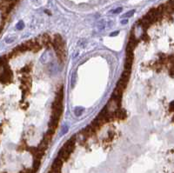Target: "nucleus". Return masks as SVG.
Listing matches in <instances>:
<instances>
[{
  "label": "nucleus",
  "instance_id": "14",
  "mask_svg": "<svg viewBox=\"0 0 174 173\" xmlns=\"http://www.w3.org/2000/svg\"><path fill=\"white\" fill-rule=\"evenodd\" d=\"M134 12H135V10L130 11L126 12L125 14H124V15H123V18H130V17H132V16H133Z\"/></svg>",
  "mask_w": 174,
  "mask_h": 173
},
{
  "label": "nucleus",
  "instance_id": "17",
  "mask_svg": "<svg viewBox=\"0 0 174 173\" xmlns=\"http://www.w3.org/2000/svg\"><path fill=\"white\" fill-rule=\"evenodd\" d=\"M148 36H147V33L146 32H144V34L142 35V37H141V39H143V40H144V41H146V40H148Z\"/></svg>",
  "mask_w": 174,
  "mask_h": 173
},
{
  "label": "nucleus",
  "instance_id": "12",
  "mask_svg": "<svg viewBox=\"0 0 174 173\" xmlns=\"http://www.w3.org/2000/svg\"><path fill=\"white\" fill-rule=\"evenodd\" d=\"M30 71H31V67L29 66V65H26V66H24V67H23V68L21 69V72H23L24 75L29 74V72H30Z\"/></svg>",
  "mask_w": 174,
  "mask_h": 173
},
{
  "label": "nucleus",
  "instance_id": "16",
  "mask_svg": "<svg viewBox=\"0 0 174 173\" xmlns=\"http://www.w3.org/2000/svg\"><path fill=\"white\" fill-rule=\"evenodd\" d=\"M122 7H119V8H117V9H115V10H113V11H111V13H114V14H117V13H119V12H121L122 11Z\"/></svg>",
  "mask_w": 174,
  "mask_h": 173
},
{
  "label": "nucleus",
  "instance_id": "1",
  "mask_svg": "<svg viewBox=\"0 0 174 173\" xmlns=\"http://www.w3.org/2000/svg\"><path fill=\"white\" fill-rule=\"evenodd\" d=\"M12 79V71L9 68V66H4V71L0 74V82L3 84L10 83Z\"/></svg>",
  "mask_w": 174,
  "mask_h": 173
},
{
  "label": "nucleus",
  "instance_id": "5",
  "mask_svg": "<svg viewBox=\"0 0 174 173\" xmlns=\"http://www.w3.org/2000/svg\"><path fill=\"white\" fill-rule=\"evenodd\" d=\"M127 116L126 111L124 109H117L114 111V118H118L119 120H124Z\"/></svg>",
  "mask_w": 174,
  "mask_h": 173
},
{
  "label": "nucleus",
  "instance_id": "10",
  "mask_svg": "<svg viewBox=\"0 0 174 173\" xmlns=\"http://www.w3.org/2000/svg\"><path fill=\"white\" fill-rule=\"evenodd\" d=\"M40 164H41V160L39 159H37V158H34V162H33V168L32 170H34L35 171H38L39 166H40Z\"/></svg>",
  "mask_w": 174,
  "mask_h": 173
},
{
  "label": "nucleus",
  "instance_id": "2",
  "mask_svg": "<svg viewBox=\"0 0 174 173\" xmlns=\"http://www.w3.org/2000/svg\"><path fill=\"white\" fill-rule=\"evenodd\" d=\"M75 145H76V137L73 136L65 143L63 148L71 154V152L73 151L74 149H75Z\"/></svg>",
  "mask_w": 174,
  "mask_h": 173
},
{
  "label": "nucleus",
  "instance_id": "6",
  "mask_svg": "<svg viewBox=\"0 0 174 173\" xmlns=\"http://www.w3.org/2000/svg\"><path fill=\"white\" fill-rule=\"evenodd\" d=\"M133 59H134L133 54L126 55L125 63V70H130V69H132V63H133Z\"/></svg>",
  "mask_w": 174,
  "mask_h": 173
},
{
  "label": "nucleus",
  "instance_id": "13",
  "mask_svg": "<svg viewBox=\"0 0 174 173\" xmlns=\"http://www.w3.org/2000/svg\"><path fill=\"white\" fill-rule=\"evenodd\" d=\"M83 112H84V109L82 107H77L75 109V115H76V116H81Z\"/></svg>",
  "mask_w": 174,
  "mask_h": 173
},
{
  "label": "nucleus",
  "instance_id": "7",
  "mask_svg": "<svg viewBox=\"0 0 174 173\" xmlns=\"http://www.w3.org/2000/svg\"><path fill=\"white\" fill-rule=\"evenodd\" d=\"M70 156H71V153L68 152L66 150H65L64 148H62L59 152V155H57V157H59L61 160H63L64 162L65 161H67L69 158H70Z\"/></svg>",
  "mask_w": 174,
  "mask_h": 173
},
{
  "label": "nucleus",
  "instance_id": "15",
  "mask_svg": "<svg viewBox=\"0 0 174 173\" xmlns=\"http://www.w3.org/2000/svg\"><path fill=\"white\" fill-rule=\"evenodd\" d=\"M17 29L18 30H19V31H21L22 29L24 28V22L23 21H19L18 23V24H17Z\"/></svg>",
  "mask_w": 174,
  "mask_h": 173
},
{
  "label": "nucleus",
  "instance_id": "20",
  "mask_svg": "<svg viewBox=\"0 0 174 173\" xmlns=\"http://www.w3.org/2000/svg\"><path fill=\"white\" fill-rule=\"evenodd\" d=\"M170 106H171V111H173V103H172V102L171 103Z\"/></svg>",
  "mask_w": 174,
  "mask_h": 173
},
{
  "label": "nucleus",
  "instance_id": "8",
  "mask_svg": "<svg viewBox=\"0 0 174 173\" xmlns=\"http://www.w3.org/2000/svg\"><path fill=\"white\" fill-rule=\"evenodd\" d=\"M130 70H125L123 71V73L120 77V80L125 82V83H128L129 81V78H130Z\"/></svg>",
  "mask_w": 174,
  "mask_h": 173
},
{
  "label": "nucleus",
  "instance_id": "18",
  "mask_svg": "<svg viewBox=\"0 0 174 173\" xmlns=\"http://www.w3.org/2000/svg\"><path fill=\"white\" fill-rule=\"evenodd\" d=\"M119 32H118V31H117V32H114L113 33H111L110 36H111V37H115V36H117V35L119 34Z\"/></svg>",
  "mask_w": 174,
  "mask_h": 173
},
{
  "label": "nucleus",
  "instance_id": "4",
  "mask_svg": "<svg viewBox=\"0 0 174 173\" xmlns=\"http://www.w3.org/2000/svg\"><path fill=\"white\" fill-rule=\"evenodd\" d=\"M39 41V40H38ZM41 43L40 44L42 45H45V47L49 48L51 47V45H52V41L51 39V37L48 34H44L41 36V39H40Z\"/></svg>",
  "mask_w": 174,
  "mask_h": 173
},
{
  "label": "nucleus",
  "instance_id": "9",
  "mask_svg": "<svg viewBox=\"0 0 174 173\" xmlns=\"http://www.w3.org/2000/svg\"><path fill=\"white\" fill-rule=\"evenodd\" d=\"M8 63V59H7V56H3L0 57V67H4L5 65H7Z\"/></svg>",
  "mask_w": 174,
  "mask_h": 173
},
{
  "label": "nucleus",
  "instance_id": "11",
  "mask_svg": "<svg viewBox=\"0 0 174 173\" xmlns=\"http://www.w3.org/2000/svg\"><path fill=\"white\" fill-rule=\"evenodd\" d=\"M76 80H77V77H76V72H73L71 75V88H74L75 84H76Z\"/></svg>",
  "mask_w": 174,
  "mask_h": 173
},
{
  "label": "nucleus",
  "instance_id": "3",
  "mask_svg": "<svg viewBox=\"0 0 174 173\" xmlns=\"http://www.w3.org/2000/svg\"><path fill=\"white\" fill-rule=\"evenodd\" d=\"M63 163L64 161L61 160L59 157H57L55 158V160L51 165V170L54 172V173H59L61 171V168L63 166Z\"/></svg>",
  "mask_w": 174,
  "mask_h": 173
},
{
  "label": "nucleus",
  "instance_id": "19",
  "mask_svg": "<svg viewBox=\"0 0 174 173\" xmlns=\"http://www.w3.org/2000/svg\"><path fill=\"white\" fill-rule=\"evenodd\" d=\"M122 24H127L128 23V20L127 19H125V20H122Z\"/></svg>",
  "mask_w": 174,
  "mask_h": 173
}]
</instances>
